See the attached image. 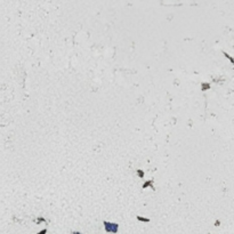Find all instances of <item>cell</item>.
Returning <instances> with one entry per match:
<instances>
[{"label":"cell","mask_w":234,"mask_h":234,"mask_svg":"<svg viewBox=\"0 0 234 234\" xmlns=\"http://www.w3.org/2000/svg\"><path fill=\"white\" fill-rule=\"evenodd\" d=\"M104 225H105V230H106V232H110V233H117V232H118V230H119V225H118V224L107 223V222H105Z\"/></svg>","instance_id":"obj_1"},{"label":"cell","mask_w":234,"mask_h":234,"mask_svg":"<svg viewBox=\"0 0 234 234\" xmlns=\"http://www.w3.org/2000/svg\"><path fill=\"white\" fill-rule=\"evenodd\" d=\"M46 232H47L46 230H42V231L40 232V233H38V234H46Z\"/></svg>","instance_id":"obj_2"},{"label":"cell","mask_w":234,"mask_h":234,"mask_svg":"<svg viewBox=\"0 0 234 234\" xmlns=\"http://www.w3.org/2000/svg\"><path fill=\"white\" fill-rule=\"evenodd\" d=\"M73 234H80V233H78V232H73Z\"/></svg>","instance_id":"obj_3"}]
</instances>
